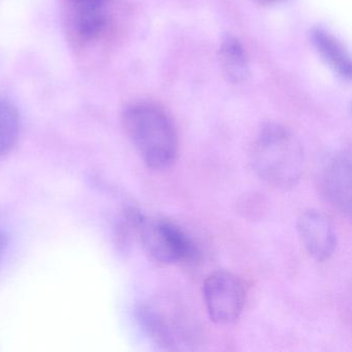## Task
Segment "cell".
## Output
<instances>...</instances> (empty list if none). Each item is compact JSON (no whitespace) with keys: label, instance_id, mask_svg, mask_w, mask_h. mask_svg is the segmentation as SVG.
I'll use <instances>...</instances> for the list:
<instances>
[{"label":"cell","instance_id":"obj_12","mask_svg":"<svg viewBox=\"0 0 352 352\" xmlns=\"http://www.w3.org/2000/svg\"><path fill=\"white\" fill-rule=\"evenodd\" d=\"M8 248V236L0 230V259L3 258Z\"/></svg>","mask_w":352,"mask_h":352},{"label":"cell","instance_id":"obj_10","mask_svg":"<svg viewBox=\"0 0 352 352\" xmlns=\"http://www.w3.org/2000/svg\"><path fill=\"white\" fill-rule=\"evenodd\" d=\"M21 133V117L12 102L0 100V158L9 155Z\"/></svg>","mask_w":352,"mask_h":352},{"label":"cell","instance_id":"obj_4","mask_svg":"<svg viewBox=\"0 0 352 352\" xmlns=\"http://www.w3.org/2000/svg\"><path fill=\"white\" fill-rule=\"evenodd\" d=\"M177 309L147 300L135 308V318L146 335L162 349L178 350L190 345L191 329Z\"/></svg>","mask_w":352,"mask_h":352},{"label":"cell","instance_id":"obj_3","mask_svg":"<svg viewBox=\"0 0 352 352\" xmlns=\"http://www.w3.org/2000/svg\"><path fill=\"white\" fill-rule=\"evenodd\" d=\"M133 232L148 254L162 265H187L199 258V248L182 228L164 218L129 209Z\"/></svg>","mask_w":352,"mask_h":352},{"label":"cell","instance_id":"obj_6","mask_svg":"<svg viewBox=\"0 0 352 352\" xmlns=\"http://www.w3.org/2000/svg\"><path fill=\"white\" fill-rule=\"evenodd\" d=\"M319 192L329 205L343 215L351 214V154L342 150L323 166L318 178Z\"/></svg>","mask_w":352,"mask_h":352},{"label":"cell","instance_id":"obj_7","mask_svg":"<svg viewBox=\"0 0 352 352\" xmlns=\"http://www.w3.org/2000/svg\"><path fill=\"white\" fill-rule=\"evenodd\" d=\"M296 230L302 246L316 261H327L335 252V226L331 218L322 212L315 209L302 212L296 221Z\"/></svg>","mask_w":352,"mask_h":352},{"label":"cell","instance_id":"obj_8","mask_svg":"<svg viewBox=\"0 0 352 352\" xmlns=\"http://www.w3.org/2000/svg\"><path fill=\"white\" fill-rule=\"evenodd\" d=\"M311 40L323 60L343 79H350L351 65L343 45L327 30L317 28L312 32Z\"/></svg>","mask_w":352,"mask_h":352},{"label":"cell","instance_id":"obj_11","mask_svg":"<svg viewBox=\"0 0 352 352\" xmlns=\"http://www.w3.org/2000/svg\"><path fill=\"white\" fill-rule=\"evenodd\" d=\"M75 12V24L106 17V0H69Z\"/></svg>","mask_w":352,"mask_h":352},{"label":"cell","instance_id":"obj_5","mask_svg":"<svg viewBox=\"0 0 352 352\" xmlns=\"http://www.w3.org/2000/svg\"><path fill=\"white\" fill-rule=\"evenodd\" d=\"M203 298L210 319L216 324L228 325L242 314L246 302V288L236 274L216 271L204 282Z\"/></svg>","mask_w":352,"mask_h":352},{"label":"cell","instance_id":"obj_2","mask_svg":"<svg viewBox=\"0 0 352 352\" xmlns=\"http://www.w3.org/2000/svg\"><path fill=\"white\" fill-rule=\"evenodd\" d=\"M127 137L152 170H166L176 162L178 133L168 113L157 104L139 102L129 104L122 113Z\"/></svg>","mask_w":352,"mask_h":352},{"label":"cell","instance_id":"obj_9","mask_svg":"<svg viewBox=\"0 0 352 352\" xmlns=\"http://www.w3.org/2000/svg\"><path fill=\"white\" fill-rule=\"evenodd\" d=\"M219 61L226 77L232 83L244 82L249 76V60L242 44L226 36L219 47Z\"/></svg>","mask_w":352,"mask_h":352},{"label":"cell","instance_id":"obj_1","mask_svg":"<svg viewBox=\"0 0 352 352\" xmlns=\"http://www.w3.org/2000/svg\"><path fill=\"white\" fill-rule=\"evenodd\" d=\"M249 164L263 182L275 188L289 189L302 179L306 157L302 144L289 129L269 123L251 146Z\"/></svg>","mask_w":352,"mask_h":352},{"label":"cell","instance_id":"obj_13","mask_svg":"<svg viewBox=\"0 0 352 352\" xmlns=\"http://www.w3.org/2000/svg\"><path fill=\"white\" fill-rule=\"evenodd\" d=\"M265 1H274V0H265Z\"/></svg>","mask_w":352,"mask_h":352}]
</instances>
